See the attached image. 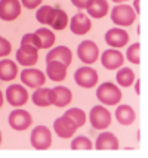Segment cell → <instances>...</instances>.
Instances as JSON below:
<instances>
[{
  "instance_id": "1",
  "label": "cell",
  "mask_w": 148,
  "mask_h": 158,
  "mask_svg": "<svg viewBox=\"0 0 148 158\" xmlns=\"http://www.w3.org/2000/svg\"><path fill=\"white\" fill-rule=\"evenodd\" d=\"M96 98L101 103L108 105V106H114L121 101V92L117 87V84L107 81L96 89Z\"/></svg>"
},
{
  "instance_id": "2",
  "label": "cell",
  "mask_w": 148,
  "mask_h": 158,
  "mask_svg": "<svg viewBox=\"0 0 148 158\" xmlns=\"http://www.w3.org/2000/svg\"><path fill=\"white\" fill-rule=\"evenodd\" d=\"M135 19H136V14H135V10L129 5L119 3L111 10V21L116 25H119L121 28L132 25L135 22Z\"/></svg>"
},
{
  "instance_id": "3",
  "label": "cell",
  "mask_w": 148,
  "mask_h": 158,
  "mask_svg": "<svg viewBox=\"0 0 148 158\" xmlns=\"http://www.w3.org/2000/svg\"><path fill=\"white\" fill-rule=\"evenodd\" d=\"M89 121L95 130H105L111 124V112L104 105H96L89 112Z\"/></svg>"
},
{
  "instance_id": "4",
  "label": "cell",
  "mask_w": 148,
  "mask_h": 158,
  "mask_svg": "<svg viewBox=\"0 0 148 158\" xmlns=\"http://www.w3.org/2000/svg\"><path fill=\"white\" fill-rule=\"evenodd\" d=\"M99 76L98 71L93 69L92 67H82V68L76 69L74 73V81L77 83V86L83 87V89H92L98 84Z\"/></svg>"
},
{
  "instance_id": "5",
  "label": "cell",
  "mask_w": 148,
  "mask_h": 158,
  "mask_svg": "<svg viewBox=\"0 0 148 158\" xmlns=\"http://www.w3.org/2000/svg\"><path fill=\"white\" fill-rule=\"evenodd\" d=\"M30 142L33 145V148L39 149V151H44L52 143V133L46 126H36L31 131Z\"/></svg>"
},
{
  "instance_id": "6",
  "label": "cell",
  "mask_w": 148,
  "mask_h": 158,
  "mask_svg": "<svg viewBox=\"0 0 148 158\" xmlns=\"http://www.w3.org/2000/svg\"><path fill=\"white\" fill-rule=\"evenodd\" d=\"M77 56L82 62H85L86 65L95 64L99 58V48L95 41L85 40L77 46Z\"/></svg>"
},
{
  "instance_id": "7",
  "label": "cell",
  "mask_w": 148,
  "mask_h": 158,
  "mask_svg": "<svg viewBox=\"0 0 148 158\" xmlns=\"http://www.w3.org/2000/svg\"><path fill=\"white\" fill-rule=\"evenodd\" d=\"M7 121H9V126L16 131H24L27 130L31 123H33V118H31V114L25 110H19V108H15L9 117H7Z\"/></svg>"
},
{
  "instance_id": "8",
  "label": "cell",
  "mask_w": 148,
  "mask_h": 158,
  "mask_svg": "<svg viewBox=\"0 0 148 158\" xmlns=\"http://www.w3.org/2000/svg\"><path fill=\"white\" fill-rule=\"evenodd\" d=\"M130 35L125 28L117 27V28H110L105 33V43L113 49H121L129 43Z\"/></svg>"
},
{
  "instance_id": "9",
  "label": "cell",
  "mask_w": 148,
  "mask_h": 158,
  "mask_svg": "<svg viewBox=\"0 0 148 158\" xmlns=\"http://www.w3.org/2000/svg\"><path fill=\"white\" fill-rule=\"evenodd\" d=\"M6 101L15 108L22 106L28 101V92L21 84H9L6 89Z\"/></svg>"
},
{
  "instance_id": "10",
  "label": "cell",
  "mask_w": 148,
  "mask_h": 158,
  "mask_svg": "<svg viewBox=\"0 0 148 158\" xmlns=\"http://www.w3.org/2000/svg\"><path fill=\"white\" fill-rule=\"evenodd\" d=\"M21 83L28 86V87H33V89H37V87H42L46 84V76L44 73L40 71L37 68H27L21 71Z\"/></svg>"
},
{
  "instance_id": "11",
  "label": "cell",
  "mask_w": 148,
  "mask_h": 158,
  "mask_svg": "<svg viewBox=\"0 0 148 158\" xmlns=\"http://www.w3.org/2000/svg\"><path fill=\"white\" fill-rule=\"evenodd\" d=\"M77 124L74 123L70 117L67 115H62V117H58L55 121H53V131L57 133L59 138L62 139H68L71 138L76 130H77Z\"/></svg>"
},
{
  "instance_id": "12",
  "label": "cell",
  "mask_w": 148,
  "mask_h": 158,
  "mask_svg": "<svg viewBox=\"0 0 148 158\" xmlns=\"http://www.w3.org/2000/svg\"><path fill=\"white\" fill-rule=\"evenodd\" d=\"M21 15L19 0H0V19L15 21Z\"/></svg>"
},
{
  "instance_id": "13",
  "label": "cell",
  "mask_w": 148,
  "mask_h": 158,
  "mask_svg": "<svg viewBox=\"0 0 148 158\" xmlns=\"http://www.w3.org/2000/svg\"><path fill=\"white\" fill-rule=\"evenodd\" d=\"M123 62H125V56L117 49H107V50H104V53L101 55L102 67L110 69V71L120 68L123 65Z\"/></svg>"
},
{
  "instance_id": "14",
  "label": "cell",
  "mask_w": 148,
  "mask_h": 158,
  "mask_svg": "<svg viewBox=\"0 0 148 158\" xmlns=\"http://www.w3.org/2000/svg\"><path fill=\"white\" fill-rule=\"evenodd\" d=\"M92 22L86 14H76L70 21V30L76 35H85L91 31Z\"/></svg>"
},
{
  "instance_id": "15",
  "label": "cell",
  "mask_w": 148,
  "mask_h": 158,
  "mask_svg": "<svg viewBox=\"0 0 148 158\" xmlns=\"http://www.w3.org/2000/svg\"><path fill=\"white\" fill-rule=\"evenodd\" d=\"M95 148L99 149V151H104V149L116 151V149H119V139H117V136H116L114 133H111V131H102L98 138H96Z\"/></svg>"
},
{
  "instance_id": "16",
  "label": "cell",
  "mask_w": 148,
  "mask_h": 158,
  "mask_svg": "<svg viewBox=\"0 0 148 158\" xmlns=\"http://www.w3.org/2000/svg\"><path fill=\"white\" fill-rule=\"evenodd\" d=\"M31 99H33V103L40 106V108L50 106V105H53V90L49 89V87H44V86L37 87Z\"/></svg>"
},
{
  "instance_id": "17",
  "label": "cell",
  "mask_w": 148,
  "mask_h": 158,
  "mask_svg": "<svg viewBox=\"0 0 148 158\" xmlns=\"http://www.w3.org/2000/svg\"><path fill=\"white\" fill-rule=\"evenodd\" d=\"M52 61H59L65 64L67 67H70L71 61H73V53L67 46H57L55 49H50L49 53L46 55V62Z\"/></svg>"
},
{
  "instance_id": "18",
  "label": "cell",
  "mask_w": 148,
  "mask_h": 158,
  "mask_svg": "<svg viewBox=\"0 0 148 158\" xmlns=\"http://www.w3.org/2000/svg\"><path fill=\"white\" fill-rule=\"evenodd\" d=\"M46 74L52 81H64L65 77H67V65L62 64L59 61H52V62H46Z\"/></svg>"
},
{
  "instance_id": "19",
  "label": "cell",
  "mask_w": 148,
  "mask_h": 158,
  "mask_svg": "<svg viewBox=\"0 0 148 158\" xmlns=\"http://www.w3.org/2000/svg\"><path fill=\"white\" fill-rule=\"evenodd\" d=\"M86 10H87L89 16L95 18V19H101L108 14L110 5H108L107 0H91L87 7H86Z\"/></svg>"
},
{
  "instance_id": "20",
  "label": "cell",
  "mask_w": 148,
  "mask_h": 158,
  "mask_svg": "<svg viewBox=\"0 0 148 158\" xmlns=\"http://www.w3.org/2000/svg\"><path fill=\"white\" fill-rule=\"evenodd\" d=\"M18 76V65L11 59L0 61V80L2 81H12Z\"/></svg>"
},
{
  "instance_id": "21",
  "label": "cell",
  "mask_w": 148,
  "mask_h": 158,
  "mask_svg": "<svg viewBox=\"0 0 148 158\" xmlns=\"http://www.w3.org/2000/svg\"><path fill=\"white\" fill-rule=\"evenodd\" d=\"M52 90H53V105L55 106L64 108V106H67L71 102L73 93H71V90L68 87H65V86H57V87H53Z\"/></svg>"
},
{
  "instance_id": "22",
  "label": "cell",
  "mask_w": 148,
  "mask_h": 158,
  "mask_svg": "<svg viewBox=\"0 0 148 158\" xmlns=\"http://www.w3.org/2000/svg\"><path fill=\"white\" fill-rule=\"evenodd\" d=\"M135 118H136V114H135V110L130 105H120V106L116 108V120L121 126L133 124Z\"/></svg>"
},
{
  "instance_id": "23",
  "label": "cell",
  "mask_w": 148,
  "mask_h": 158,
  "mask_svg": "<svg viewBox=\"0 0 148 158\" xmlns=\"http://www.w3.org/2000/svg\"><path fill=\"white\" fill-rule=\"evenodd\" d=\"M53 15H55V7L49 6V5H44L40 6L36 12V19L39 21L42 25H50V22L53 19Z\"/></svg>"
},
{
  "instance_id": "24",
  "label": "cell",
  "mask_w": 148,
  "mask_h": 158,
  "mask_svg": "<svg viewBox=\"0 0 148 158\" xmlns=\"http://www.w3.org/2000/svg\"><path fill=\"white\" fill-rule=\"evenodd\" d=\"M68 25V15L65 10H62L59 6L55 7V15H53V19L50 22V27L57 31H62L64 28Z\"/></svg>"
},
{
  "instance_id": "25",
  "label": "cell",
  "mask_w": 148,
  "mask_h": 158,
  "mask_svg": "<svg viewBox=\"0 0 148 158\" xmlns=\"http://www.w3.org/2000/svg\"><path fill=\"white\" fill-rule=\"evenodd\" d=\"M116 80H117V83H119L120 86L129 87L135 81V73L130 68H127V67H123V68L120 67L119 73L116 74Z\"/></svg>"
},
{
  "instance_id": "26",
  "label": "cell",
  "mask_w": 148,
  "mask_h": 158,
  "mask_svg": "<svg viewBox=\"0 0 148 158\" xmlns=\"http://www.w3.org/2000/svg\"><path fill=\"white\" fill-rule=\"evenodd\" d=\"M36 34L40 39V44L42 49H50L55 44V33L49 30V28H39L36 31Z\"/></svg>"
},
{
  "instance_id": "27",
  "label": "cell",
  "mask_w": 148,
  "mask_h": 158,
  "mask_svg": "<svg viewBox=\"0 0 148 158\" xmlns=\"http://www.w3.org/2000/svg\"><path fill=\"white\" fill-rule=\"evenodd\" d=\"M16 61L24 67H33L34 64L39 61V53H33V52H25L21 48L16 50Z\"/></svg>"
},
{
  "instance_id": "28",
  "label": "cell",
  "mask_w": 148,
  "mask_h": 158,
  "mask_svg": "<svg viewBox=\"0 0 148 158\" xmlns=\"http://www.w3.org/2000/svg\"><path fill=\"white\" fill-rule=\"evenodd\" d=\"M64 115L70 117L74 123L77 124V127H82L83 124L86 123V112L80 108H70L64 112Z\"/></svg>"
},
{
  "instance_id": "29",
  "label": "cell",
  "mask_w": 148,
  "mask_h": 158,
  "mask_svg": "<svg viewBox=\"0 0 148 158\" xmlns=\"http://www.w3.org/2000/svg\"><path fill=\"white\" fill-rule=\"evenodd\" d=\"M126 58L129 62H132L135 65H139L141 64V44L139 43L130 44L126 50Z\"/></svg>"
},
{
  "instance_id": "30",
  "label": "cell",
  "mask_w": 148,
  "mask_h": 158,
  "mask_svg": "<svg viewBox=\"0 0 148 158\" xmlns=\"http://www.w3.org/2000/svg\"><path fill=\"white\" fill-rule=\"evenodd\" d=\"M92 148H93L92 140L89 138H86V136H77V138L71 142V149H74V151H78V149L89 151Z\"/></svg>"
},
{
  "instance_id": "31",
  "label": "cell",
  "mask_w": 148,
  "mask_h": 158,
  "mask_svg": "<svg viewBox=\"0 0 148 158\" xmlns=\"http://www.w3.org/2000/svg\"><path fill=\"white\" fill-rule=\"evenodd\" d=\"M21 44H30V46H34L37 49H42L40 39H39V35L36 34V33H27V34L22 35Z\"/></svg>"
},
{
  "instance_id": "32",
  "label": "cell",
  "mask_w": 148,
  "mask_h": 158,
  "mask_svg": "<svg viewBox=\"0 0 148 158\" xmlns=\"http://www.w3.org/2000/svg\"><path fill=\"white\" fill-rule=\"evenodd\" d=\"M11 50H12V46H11L9 40H6L5 37L0 35V58L7 56L9 53H11Z\"/></svg>"
},
{
  "instance_id": "33",
  "label": "cell",
  "mask_w": 148,
  "mask_h": 158,
  "mask_svg": "<svg viewBox=\"0 0 148 158\" xmlns=\"http://www.w3.org/2000/svg\"><path fill=\"white\" fill-rule=\"evenodd\" d=\"M21 3L27 7V9H36V7L40 6L42 0H21Z\"/></svg>"
},
{
  "instance_id": "34",
  "label": "cell",
  "mask_w": 148,
  "mask_h": 158,
  "mask_svg": "<svg viewBox=\"0 0 148 158\" xmlns=\"http://www.w3.org/2000/svg\"><path fill=\"white\" fill-rule=\"evenodd\" d=\"M89 2H91V0H71V3L77 7V9H86L87 5H89Z\"/></svg>"
},
{
  "instance_id": "35",
  "label": "cell",
  "mask_w": 148,
  "mask_h": 158,
  "mask_svg": "<svg viewBox=\"0 0 148 158\" xmlns=\"http://www.w3.org/2000/svg\"><path fill=\"white\" fill-rule=\"evenodd\" d=\"M19 48L22 50H25V52H33V53H39V49L34 48V46H30V44H21Z\"/></svg>"
},
{
  "instance_id": "36",
  "label": "cell",
  "mask_w": 148,
  "mask_h": 158,
  "mask_svg": "<svg viewBox=\"0 0 148 158\" xmlns=\"http://www.w3.org/2000/svg\"><path fill=\"white\" fill-rule=\"evenodd\" d=\"M133 10H135V14L136 15H139L141 14V0H133Z\"/></svg>"
},
{
  "instance_id": "37",
  "label": "cell",
  "mask_w": 148,
  "mask_h": 158,
  "mask_svg": "<svg viewBox=\"0 0 148 158\" xmlns=\"http://www.w3.org/2000/svg\"><path fill=\"white\" fill-rule=\"evenodd\" d=\"M135 92H136V95H139L141 93V80H135Z\"/></svg>"
},
{
  "instance_id": "38",
  "label": "cell",
  "mask_w": 148,
  "mask_h": 158,
  "mask_svg": "<svg viewBox=\"0 0 148 158\" xmlns=\"http://www.w3.org/2000/svg\"><path fill=\"white\" fill-rule=\"evenodd\" d=\"M3 102H5V96H3V93H2V90H0V108H2Z\"/></svg>"
},
{
  "instance_id": "39",
  "label": "cell",
  "mask_w": 148,
  "mask_h": 158,
  "mask_svg": "<svg viewBox=\"0 0 148 158\" xmlns=\"http://www.w3.org/2000/svg\"><path fill=\"white\" fill-rule=\"evenodd\" d=\"M114 3H123V2H129V0H111Z\"/></svg>"
},
{
  "instance_id": "40",
  "label": "cell",
  "mask_w": 148,
  "mask_h": 158,
  "mask_svg": "<svg viewBox=\"0 0 148 158\" xmlns=\"http://www.w3.org/2000/svg\"><path fill=\"white\" fill-rule=\"evenodd\" d=\"M0 143H2V131H0Z\"/></svg>"
}]
</instances>
